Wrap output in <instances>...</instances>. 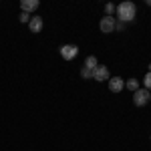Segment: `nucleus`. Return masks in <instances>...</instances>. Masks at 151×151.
<instances>
[{"mask_svg":"<svg viewBox=\"0 0 151 151\" xmlns=\"http://www.w3.org/2000/svg\"><path fill=\"white\" fill-rule=\"evenodd\" d=\"M20 8H22V12L30 14V12H35L38 8V0H22L20 2Z\"/></svg>","mask_w":151,"mask_h":151,"instance_id":"6e6552de","label":"nucleus"},{"mask_svg":"<svg viewBox=\"0 0 151 151\" xmlns=\"http://www.w3.org/2000/svg\"><path fill=\"white\" fill-rule=\"evenodd\" d=\"M42 18L40 16H30V20H28V28H30V32L36 35V32H40L42 30Z\"/></svg>","mask_w":151,"mask_h":151,"instance_id":"0eeeda50","label":"nucleus"},{"mask_svg":"<svg viewBox=\"0 0 151 151\" xmlns=\"http://www.w3.org/2000/svg\"><path fill=\"white\" fill-rule=\"evenodd\" d=\"M149 101H151V93L147 89H137L133 93V103L137 105V107H143V105H147Z\"/></svg>","mask_w":151,"mask_h":151,"instance_id":"f03ea898","label":"nucleus"},{"mask_svg":"<svg viewBox=\"0 0 151 151\" xmlns=\"http://www.w3.org/2000/svg\"><path fill=\"white\" fill-rule=\"evenodd\" d=\"M93 79L97 83H103V81H109L111 79V73H109V69L105 67V65H99L97 69L93 70Z\"/></svg>","mask_w":151,"mask_h":151,"instance_id":"39448f33","label":"nucleus"},{"mask_svg":"<svg viewBox=\"0 0 151 151\" xmlns=\"http://www.w3.org/2000/svg\"><path fill=\"white\" fill-rule=\"evenodd\" d=\"M77 55H79V47L77 45H63L60 47V57L65 60H73Z\"/></svg>","mask_w":151,"mask_h":151,"instance_id":"20e7f679","label":"nucleus"},{"mask_svg":"<svg viewBox=\"0 0 151 151\" xmlns=\"http://www.w3.org/2000/svg\"><path fill=\"white\" fill-rule=\"evenodd\" d=\"M30 20V14H26V12H20V22H28Z\"/></svg>","mask_w":151,"mask_h":151,"instance_id":"4468645a","label":"nucleus"},{"mask_svg":"<svg viewBox=\"0 0 151 151\" xmlns=\"http://www.w3.org/2000/svg\"><path fill=\"white\" fill-rule=\"evenodd\" d=\"M115 30H125V22H117L115 24Z\"/></svg>","mask_w":151,"mask_h":151,"instance_id":"2eb2a0df","label":"nucleus"},{"mask_svg":"<svg viewBox=\"0 0 151 151\" xmlns=\"http://www.w3.org/2000/svg\"><path fill=\"white\" fill-rule=\"evenodd\" d=\"M107 83H109V91H111V93H121V91L125 89V81H123L121 77H111Z\"/></svg>","mask_w":151,"mask_h":151,"instance_id":"423d86ee","label":"nucleus"},{"mask_svg":"<svg viewBox=\"0 0 151 151\" xmlns=\"http://www.w3.org/2000/svg\"><path fill=\"white\" fill-rule=\"evenodd\" d=\"M81 77H83V79H93V70L87 69V67H83V69H81Z\"/></svg>","mask_w":151,"mask_h":151,"instance_id":"f8f14e48","label":"nucleus"},{"mask_svg":"<svg viewBox=\"0 0 151 151\" xmlns=\"http://www.w3.org/2000/svg\"><path fill=\"white\" fill-rule=\"evenodd\" d=\"M125 87H127L129 91H133V93H135V91L139 89V81H137V79H129V81L125 83Z\"/></svg>","mask_w":151,"mask_h":151,"instance_id":"9d476101","label":"nucleus"},{"mask_svg":"<svg viewBox=\"0 0 151 151\" xmlns=\"http://www.w3.org/2000/svg\"><path fill=\"white\" fill-rule=\"evenodd\" d=\"M115 24H117V20L113 16H103L101 22H99V28H101V32H105V35H111V32H115Z\"/></svg>","mask_w":151,"mask_h":151,"instance_id":"7ed1b4c3","label":"nucleus"},{"mask_svg":"<svg viewBox=\"0 0 151 151\" xmlns=\"http://www.w3.org/2000/svg\"><path fill=\"white\" fill-rule=\"evenodd\" d=\"M143 89L151 91V73H149V70H147V73H145V77H143Z\"/></svg>","mask_w":151,"mask_h":151,"instance_id":"9b49d317","label":"nucleus"},{"mask_svg":"<svg viewBox=\"0 0 151 151\" xmlns=\"http://www.w3.org/2000/svg\"><path fill=\"white\" fill-rule=\"evenodd\" d=\"M85 67H87V69H91V70H95L97 67H99V60H97V57H95V55H89V57L85 58Z\"/></svg>","mask_w":151,"mask_h":151,"instance_id":"1a4fd4ad","label":"nucleus"},{"mask_svg":"<svg viewBox=\"0 0 151 151\" xmlns=\"http://www.w3.org/2000/svg\"><path fill=\"white\" fill-rule=\"evenodd\" d=\"M149 73H151V65H149Z\"/></svg>","mask_w":151,"mask_h":151,"instance_id":"dca6fc26","label":"nucleus"},{"mask_svg":"<svg viewBox=\"0 0 151 151\" xmlns=\"http://www.w3.org/2000/svg\"><path fill=\"white\" fill-rule=\"evenodd\" d=\"M105 12H107V16H111V14H113V12H115V6H113V4H111V2H109V4H107V6H105Z\"/></svg>","mask_w":151,"mask_h":151,"instance_id":"ddd939ff","label":"nucleus"},{"mask_svg":"<svg viewBox=\"0 0 151 151\" xmlns=\"http://www.w3.org/2000/svg\"><path fill=\"white\" fill-rule=\"evenodd\" d=\"M117 16H119V22H131L133 18H135V14H137V6L133 4V2H129V0H125V2H121L119 6L115 8Z\"/></svg>","mask_w":151,"mask_h":151,"instance_id":"f257e3e1","label":"nucleus"}]
</instances>
